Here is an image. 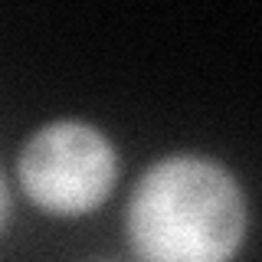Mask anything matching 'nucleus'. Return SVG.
<instances>
[{"label":"nucleus","mask_w":262,"mask_h":262,"mask_svg":"<svg viewBox=\"0 0 262 262\" xmlns=\"http://www.w3.org/2000/svg\"><path fill=\"white\" fill-rule=\"evenodd\" d=\"M125 226L138 262H233L246 236V193L223 164L170 154L135 184Z\"/></svg>","instance_id":"1"},{"label":"nucleus","mask_w":262,"mask_h":262,"mask_svg":"<svg viewBox=\"0 0 262 262\" xmlns=\"http://www.w3.org/2000/svg\"><path fill=\"white\" fill-rule=\"evenodd\" d=\"M20 187L49 216H85L118 180V154L105 131L62 118L36 128L16 161Z\"/></svg>","instance_id":"2"},{"label":"nucleus","mask_w":262,"mask_h":262,"mask_svg":"<svg viewBox=\"0 0 262 262\" xmlns=\"http://www.w3.org/2000/svg\"><path fill=\"white\" fill-rule=\"evenodd\" d=\"M7 216H10V190H7V180L0 174V229H4Z\"/></svg>","instance_id":"3"}]
</instances>
